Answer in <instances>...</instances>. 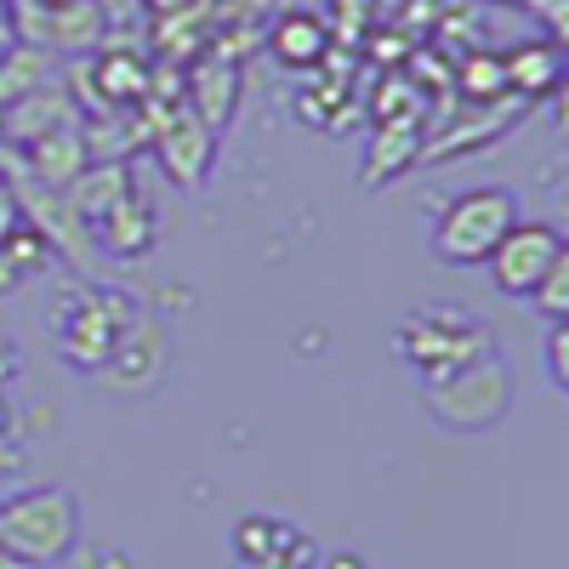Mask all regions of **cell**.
<instances>
[{
  "label": "cell",
  "instance_id": "3957f363",
  "mask_svg": "<svg viewBox=\"0 0 569 569\" xmlns=\"http://www.w3.org/2000/svg\"><path fill=\"white\" fill-rule=\"evenodd\" d=\"M137 313L142 308L131 297L109 291V284H69V291L52 302V319H46V325H52V348H58V359L69 370L98 376Z\"/></svg>",
  "mask_w": 569,
  "mask_h": 569
},
{
  "label": "cell",
  "instance_id": "d6986e66",
  "mask_svg": "<svg viewBox=\"0 0 569 569\" xmlns=\"http://www.w3.org/2000/svg\"><path fill=\"white\" fill-rule=\"evenodd\" d=\"M52 80H58L52 52H40V46H29V40L0 46V109H12L18 98H29V91L52 86Z\"/></svg>",
  "mask_w": 569,
  "mask_h": 569
},
{
  "label": "cell",
  "instance_id": "52a82bcc",
  "mask_svg": "<svg viewBox=\"0 0 569 569\" xmlns=\"http://www.w3.org/2000/svg\"><path fill=\"white\" fill-rule=\"evenodd\" d=\"M563 257H569V246H563V233H558L552 222H541V217H518V222L501 233V246L490 251L485 273H490V284H496L501 297L530 302V291L547 279V268L563 262Z\"/></svg>",
  "mask_w": 569,
  "mask_h": 569
},
{
  "label": "cell",
  "instance_id": "f546056e",
  "mask_svg": "<svg viewBox=\"0 0 569 569\" xmlns=\"http://www.w3.org/2000/svg\"><path fill=\"white\" fill-rule=\"evenodd\" d=\"M23 7H69V0H23Z\"/></svg>",
  "mask_w": 569,
  "mask_h": 569
},
{
  "label": "cell",
  "instance_id": "5bb4252c",
  "mask_svg": "<svg viewBox=\"0 0 569 569\" xmlns=\"http://www.w3.org/2000/svg\"><path fill=\"white\" fill-rule=\"evenodd\" d=\"M74 120H80V114H74V91H69L63 80H52V86L29 91V98H18L12 109H0V142L18 154L23 142L58 131V126H74Z\"/></svg>",
  "mask_w": 569,
  "mask_h": 569
},
{
  "label": "cell",
  "instance_id": "44dd1931",
  "mask_svg": "<svg viewBox=\"0 0 569 569\" xmlns=\"http://www.w3.org/2000/svg\"><path fill=\"white\" fill-rule=\"evenodd\" d=\"M563 63H558V40H530L518 52L501 58V86H518L525 98H541V91H558Z\"/></svg>",
  "mask_w": 569,
  "mask_h": 569
},
{
  "label": "cell",
  "instance_id": "603a6c76",
  "mask_svg": "<svg viewBox=\"0 0 569 569\" xmlns=\"http://www.w3.org/2000/svg\"><path fill=\"white\" fill-rule=\"evenodd\" d=\"M541 365H547V382H552V393H569V319L547 325Z\"/></svg>",
  "mask_w": 569,
  "mask_h": 569
},
{
  "label": "cell",
  "instance_id": "7402d4cb",
  "mask_svg": "<svg viewBox=\"0 0 569 569\" xmlns=\"http://www.w3.org/2000/svg\"><path fill=\"white\" fill-rule=\"evenodd\" d=\"M530 302H536V313H541L547 325L569 319V257L547 268V279L536 284V291H530Z\"/></svg>",
  "mask_w": 569,
  "mask_h": 569
},
{
  "label": "cell",
  "instance_id": "9a60e30c",
  "mask_svg": "<svg viewBox=\"0 0 569 569\" xmlns=\"http://www.w3.org/2000/svg\"><path fill=\"white\" fill-rule=\"evenodd\" d=\"M91 240H98L114 262H142L154 246H160V217H154V206H149V194H126L103 222H91Z\"/></svg>",
  "mask_w": 569,
  "mask_h": 569
},
{
  "label": "cell",
  "instance_id": "ba28073f",
  "mask_svg": "<svg viewBox=\"0 0 569 569\" xmlns=\"http://www.w3.org/2000/svg\"><path fill=\"white\" fill-rule=\"evenodd\" d=\"M166 370H171V337H166V325L154 313H137L131 330L120 337V348L109 353V365L91 376V382H103L120 399H137V393H154L166 382Z\"/></svg>",
  "mask_w": 569,
  "mask_h": 569
},
{
  "label": "cell",
  "instance_id": "8992f818",
  "mask_svg": "<svg viewBox=\"0 0 569 569\" xmlns=\"http://www.w3.org/2000/svg\"><path fill=\"white\" fill-rule=\"evenodd\" d=\"M149 86H154L149 58L126 40H103L98 52L74 58V91L98 114H131L137 103H149Z\"/></svg>",
  "mask_w": 569,
  "mask_h": 569
},
{
  "label": "cell",
  "instance_id": "d4e9b609",
  "mask_svg": "<svg viewBox=\"0 0 569 569\" xmlns=\"http://www.w3.org/2000/svg\"><path fill=\"white\" fill-rule=\"evenodd\" d=\"M18 40V12H12V0H0V46H12Z\"/></svg>",
  "mask_w": 569,
  "mask_h": 569
},
{
  "label": "cell",
  "instance_id": "cb8c5ba5",
  "mask_svg": "<svg viewBox=\"0 0 569 569\" xmlns=\"http://www.w3.org/2000/svg\"><path fill=\"white\" fill-rule=\"evenodd\" d=\"M18 222H23V206H18V194H12V182L0 177V240H7Z\"/></svg>",
  "mask_w": 569,
  "mask_h": 569
},
{
  "label": "cell",
  "instance_id": "484cf974",
  "mask_svg": "<svg viewBox=\"0 0 569 569\" xmlns=\"http://www.w3.org/2000/svg\"><path fill=\"white\" fill-rule=\"evenodd\" d=\"M137 7H149L154 18H166V12H182V7H194V0H137Z\"/></svg>",
  "mask_w": 569,
  "mask_h": 569
},
{
  "label": "cell",
  "instance_id": "5b68a950",
  "mask_svg": "<svg viewBox=\"0 0 569 569\" xmlns=\"http://www.w3.org/2000/svg\"><path fill=\"white\" fill-rule=\"evenodd\" d=\"M393 348L421 382H433V376H445L456 365H472L479 353H496V337H490L485 319H472L450 302H433V308H416V313L399 319Z\"/></svg>",
  "mask_w": 569,
  "mask_h": 569
},
{
  "label": "cell",
  "instance_id": "e0dca14e",
  "mask_svg": "<svg viewBox=\"0 0 569 569\" xmlns=\"http://www.w3.org/2000/svg\"><path fill=\"white\" fill-rule=\"evenodd\" d=\"M233 552H240V563H279V569H302L313 558L302 530H291L284 518H262V512L233 525Z\"/></svg>",
  "mask_w": 569,
  "mask_h": 569
},
{
  "label": "cell",
  "instance_id": "ac0fdd59",
  "mask_svg": "<svg viewBox=\"0 0 569 569\" xmlns=\"http://www.w3.org/2000/svg\"><path fill=\"white\" fill-rule=\"evenodd\" d=\"M58 262V251L46 246V233H34L29 222H18L7 240H0V297H18L29 291L34 279H46Z\"/></svg>",
  "mask_w": 569,
  "mask_h": 569
},
{
  "label": "cell",
  "instance_id": "2e32d148",
  "mask_svg": "<svg viewBox=\"0 0 569 569\" xmlns=\"http://www.w3.org/2000/svg\"><path fill=\"white\" fill-rule=\"evenodd\" d=\"M137 188H142V182H137V166H131V160H91V166L63 188V200H69V211L91 228V222H103L126 194H137Z\"/></svg>",
  "mask_w": 569,
  "mask_h": 569
},
{
  "label": "cell",
  "instance_id": "4dcf8cb0",
  "mask_svg": "<svg viewBox=\"0 0 569 569\" xmlns=\"http://www.w3.org/2000/svg\"><path fill=\"white\" fill-rule=\"evenodd\" d=\"M240 569H279V563H240Z\"/></svg>",
  "mask_w": 569,
  "mask_h": 569
},
{
  "label": "cell",
  "instance_id": "6da1fadb",
  "mask_svg": "<svg viewBox=\"0 0 569 569\" xmlns=\"http://www.w3.org/2000/svg\"><path fill=\"white\" fill-rule=\"evenodd\" d=\"M525 217L512 188L501 182H472L461 194H450L433 211V228H427V251H433L439 268H485L490 251L501 246V233Z\"/></svg>",
  "mask_w": 569,
  "mask_h": 569
},
{
  "label": "cell",
  "instance_id": "277c9868",
  "mask_svg": "<svg viewBox=\"0 0 569 569\" xmlns=\"http://www.w3.org/2000/svg\"><path fill=\"white\" fill-rule=\"evenodd\" d=\"M0 547L29 569H58L80 547V501L63 485H34L0 501Z\"/></svg>",
  "mask_w": 569,
  "mask_h": 569
},
{
  "label": "cell",
  "instance_id": "30bf717a",
  "mask_svg": "<svg viewBox=\"0 0 569 569\" xmlns=\"http://www.w3.org/2000/svg\"><path fill=\"white\" fill-rule=\"evenodd\" d=\"M149 142H154L160 171H166L177 188H200V182L211 177V160H217V131H211L194 109H188V103L160 109V120H154Z\"/></svg>",
  "mask_w": 569,
  "mask_h": 569
},
{
  "label": "cell",
  "instance_id": "f1b7e54d",
  "mask_svg": "<svg viewBox=\"0 0 569 569\" xmlns=\"http://www.w3.org/2000/svg\"><path fill=\"white\" fill-rule=\"evenodd\" d=\"M7 427H12V410H7V399H0V433H7Z\"/></svg>",
  "mask_w": 569,
  "mask_h": 569
},
{
  "label": "cell",
  "instance_id": "1f68e13d",
  "mask_svg": "<svg viewBox=\"0 0 569 569\" xmlns=\"http://www.w3.org/2000/svg\"><path fill=\"white\" fill-rule=\"evenodd\" d=\"M330 569H359V563H353V558H348V563H330Z\"/></svg>",
  "mask_w": 569,
  "mask_h": 569
},
{
  "label": "cell",
  "instance_id": "83f0119b",
  "mask_svg": "<svg viewBox=\"0 0 569 569\" xmlns=\"http://www.w3.org/2000/svg\"><path fill=\"white\" fill-rule=\"evenodd\" d=\"M0 569H29V563H18V558H12L7 547H0Z\"/></svg>",
  "mask_w": 569,
  "mask_h": 569
},
{
  "label": "cell",
  "instance_id": "8fae6325",
  "mask_svg": "<svg viewBox=\"0 0 569 569\" xmlns=\"http://www.w3.org/2000/svg\"><path fill=\"white\" fill-rule=\"evenodd\" d=\"M262 46H268V58L279 69H291V74H313L330 52H337V34H330V23L308 7H284L262 23Z\"/></svg>",
  "mask_w": 569,
  "mask_h": 569
},
{
  "label": "cell",
  "instance_id": "7c38bea8",
  "mask_svg": "<svg viewBox=\"0 0 569 569\" xmlns=\"http://www.w3.org/2000/svg\"><path fill=\"white\" fill-rule=\"evenodd\" d=\"M18 166H23V177H29L34 188H52V194H63V188L91 166V137H86L80 120H74V126H58V131L23 142Z\"/></svg>",
  "mask_w": 569,
  "mask_h": 569
},
{
  "label": "cell",
  "instance_id": "7a4b0ae2",
  "mask_svg": "<svg viewBox=\"0 0 569 569\" xmlns=\"http://www.w3.org/2000/svg\"><path fill=\"white\" fill-rule=\"evenodd\" d=\"M518 405V376L501 353H479L472 365H456L433 382H421V410L445 433H490Z\"/></svg>",
  "mask_w": 569,
  "mask_h": 569
},
{
  "label": "cell",
  "instance_id": "ffe728a7",
  "mask_svg": "<svg viewBox=\"0 0 569 569\" xmlns=\"http://www.w3.org/2000/svg\"><path fill=\"white\" fill-rule=\"evenodd\" d=\"M421 154V126L416 120H382L370 131V154H365V182L376 188V182H393V177H405L410 171V160Z\"/></svg>",
  "mask_w": 569,
  "mask_h": 569
},
{
  "label": "cell",
  "instance_id": "4fadbf2b",
  "mask_svg": "<svg viewBox=\"0 0 569 569\" xmlns=\"http://www.w3.org/2000/svg\"><path fill=\"white\" fill-rule=\"evenodd\" d=\"M182 103L194 109L211 131H222V126L233 120V109H240V63H233V58H217V52L188 58Z\"/></svg>",
  "mask_w": 569,
  "mask_h": 569
},
{
  "label": "cell",
  "instance_id": "4316f807",
  "mask_svg": "<svg viewBox=\"0 0 569 569\" xmlns=\"http://www.w3.org/2000/svg\"><path fill=\"white\" fill-rule=\"evenodd\" d=\"M12 370H18V359L7 353V342H0V388H7V382H12Z\"/></svg>",
  "mask_w": 569,
  "mask_h": 569
},
{
  "label": "cell",
  "instance_id": "9c48e42d",
  "mask_svg": "<svg viewBox=\"0 0 569 569\" xmlns=\"http://www.w3.org/2000/svg\"><path fill=\"white\" fill-rule=\"evenodd\" d=\"M12 12H18V40L52 58H86L109 40L98 0H69V7H23V0H12Z\"/></svg>",
  "mask_w": 569,
  "mask_h": 569
}]
</instances>
